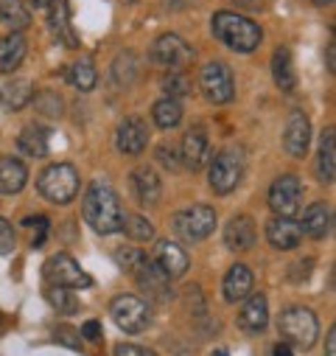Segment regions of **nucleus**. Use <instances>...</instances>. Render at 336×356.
<instances>
[{"label": "nucleus", "instance_id": "obj_1", "mask_svg": "<svg viewBox=\"0 0 336 356\" xmlns=\"http://www.w3.org/2000/svg\"><path fill=\"white\" fill-rule=\"evenodd\" d=\"M81 213H84V222H87L96 233H101V236H110V233H118L121 227H124V208H121V200H118V194L107 186V183H101V180H96L90 188H87V194H84V202H81Z\"/></svg>", "mask_w": 336, "mask_h": 356}, {"label": "nucleus", "instance_id": "obj_2", "mask_svg": "<svg viewBox=\"0 0 336 356\" xmlns=\"http://www.w3.org/2000/svg\"><path fill=\"white\" fill-rule=\"evenodd\" d=\"M210 29H213V37L219 42H224L227 48H233L238 54L255 51L264 40V31L255 23L235 15V12H216L210 20Z\"/></svg>", "mask_w": 336, "mask_h": 356}, {"label": "nucleus", "instance_id": "obj_3", "mask_svg": "<svg viewBox=\"0 0 336 356\" xmlns=\"http://www.w3.org/2000/svg\"><path fill=\"white\" fill-rule=\"evenodd\" d=\"M37 188L48 202L67 205L78 194V171L70 163H53L40 174Z\"/></svg>", "mask_w": 336, "mask_h": 356}, {"label": "nucleus", "instance_id": "obj_4", "mask_svg": "<svg viewBox=\"0 0 336 356\" xmlns=\"http://www.w3.org/2000/svg\"><path fill=\"white\" fill-rule=\"evenodd\" d=\"M278 328H280V337L286 342H292L294 348H303V350H308L317 342V334H319V323H317L314 312L305 309V306L286 309L278 320Z\"/></svg>", "mask_w": 336, "mask_h": 356}, {"label": "nucleus", "instance_id": "obj_5", "mask_svg": "<svg viewBox=\"0 0 336 356\" xmlns=\"http://www.w3.org/2000/svg\"><path fill=\"white\" fill-rule=\"evenodd\" d=\"M42 275L51 286H65V289H87L93 284V278L78 266V261L67 252H56L45 261Z\"/></svg>", "mask_w": 336, "mask_h": 356}, {"label": "nucleus", "instance_id": "obj_6", "mask_svg": "<svg viewBox=\"0 0 336 356\" xmlns=\"http://www.w3.org/2000/svg\"><path fill=\"white\" fill-rule=\"evenodd\" d=\"M151 62L168 67V73H183L194 62V48L177 34H162L151 45Z\"/></svg>", "mask_w": 336, "mask_h": 356}, {"label": "nucleus", "instance_id": "obj_7", "mask_svg": "<svg viewBox=\"0 0 336 356\" xmlns=\"http://www.w3.org/2000/svg\"><path fill=\"white\" fill-rule=\"evenodd\" d=\"M174 230L185 241H202L216 230V211L210 205H191L174 213Z\"/></svg>", "mask_w": 336, "mask_h": 356}, {"label": "nucleus", "instance_id": "obj_8", "mask_svg": "<svg viewBox=\"0 0 336 356\" xmlns=\"http://www.w3.org/2000/svg\"><path fill=\"white\" fill-rule=\"evenodd\" d=\"M241 177H244V160H241V154L233 152V149H224L210 163L208 183H210V188L216 194H230L241 183Z\"/></svg>", "mask_w": 336, "mask_h": 356}, {"label": "nucleus", "instance_id": "obj_9", "mask_svg": "<svg viewBox=\"0 0 336 356\" xmlns=\"http://www.w3.org/2000/svg\"><path fill=\"white\" fill-rule=\"evenodd\" d=\"M199 87H202L205 99L213 104H227L235 96V81L224 62H208L199 73Z\"/></svg>", "mask_w": 336, "mask_h": 356}, {"label": "nucleus", "instance_id": "obj_10", "mask_svg": "<svg viewBox=\"0 0 336 356\" xmlns=\"http://www.w3.org/2000/svg\"><path fill=\"white\" fill-rule=\"evenodd\" d=\"M110 314H112L115 325L126 334H140L151 320L146 300H140L137 295H118L110 303Z\"/></svg>", "mask_w": 336, "mask_h": 356}, {"label": "nucleus", "instance_id": "obj_11", "mask_svg": "<svg viewBox=\"0 0 336 356\" xmlns=\"http://www.w3.org/2000/svg\"><path fill=\"white\" fill-rule=\"evenodd\" d=\"M269 208L275 211V216H289V219L303 208V183L294 174H283L272 183Z\"/></svg>", "mask_w": 336, "mask_h": 356}, {"label": "nucleus", "instance_id": "obj_12", "mask_svg": "<svg viewBox=\"0 0 336 356\" xmlns=\"http://www.w3.org/2000/svg\"><path fill=\"white\" fill-rule=\"evenodd\" d=\"M115 146H118V152L126 154V157L143 154L146 146H149V127H146V121L137 118V115L124 118V121L118 124V132H115Z\"/></svg>", "mask_w": 336, "mask_h": 356}, {"label": "nucleus", "instance_id": "obj_13", "mask_svg": "<svg viewBox=\"0 0 336 356\" xmlns=\"http://www.w3.org/2000/svg\"><path fill=\"white\" fill-rule=\"evenodd\" d=\"M154 266L157 270L171 281V278H183L185 273H188V252L180 247V244H174V241H160L157 247H154Z\"/></svg>", "mask_w": 336, "mask_h": 356}, {"label": "nucleus", "instance_id": "obj_14", "mask_svg": "<svg viewBox=\"0 0 336 356\" xmlns=\"http://www.w3.org/2000/svg\"><path fill=\"white\" fill-rule=\"evenodd\" d=\"M311 143V121L303 110H292L289 121H286V135H283V146L292 157H303L308 152Z\"/></svg>", "mask_w": 336, "mask_h": 356}, {"label": "nucleus", "instance_id": "obj_15", "mask_svg": "<svg viewBox=\"0 0 336 356\" xmlns=\"http://www.w3.org/2000/svg\"><path fill=\"white\" fill-rule=\"evenodd\" d=\"M151 298H157V300H168V298H171V286H168V278L157 270V266H154V261L146 255L137 266H135V270L129 273Z\"/></svg>", "mask_w": 336, "mask_h": 356}, {"label": "nucleus", "instance_id": "obj_16", "mask_svg": "<svg viewBox=\"0 0 336 356\" xmlns=\"http://www.w3.org/2000/svg\"><path fill=\"white\" fill-rule=\"evenodd\" d=\"M267 238H269V244H272L275 250H294V247L303 241V230H300V225H297L294 219H289V216H275V219H269V225H267Z\"/></svg>", "mask_w": 336, "mask_h": 356}, {"label": "nucleus", "instance_id": "obj_17", "mask_svg": "<svg viewBox=\"0 0 336 356\" xmlns=\"http://www.w3.org/2000/svg\"><path fill=\"white\" fill-rule=\"evenodd\" d=\"M132 191L137 197L140 205L146 208H154L160 202V194H162V183H160V177L154 168H135L132 171Z\"/></svg>", "mask_w": 336, "mask_h": 356}, {"label": "nucleus", "instance_id": "obj_18", "mask_svg": "<svg viewBox=\"0 0 336 356\" xmlns=\"http://www.w3.org/2000/svg\"><path fill=\"white\" fill-rule=\"evenodd\" d=\"M252 286H255V278H252V273L246 270L244 264H233L230 270H227V275H224V284H221L224 300L227 303H238V300H244V298L252 295Z\"/></svg>", "mask_w": 336, "mask_h": 356}, {"label": "nucleus", "instance_id": "obj_19", "mask_svg": "<svg viewBox=\"0 0 336 356\" xmlns=\"http://www.w3.org/2000/svg\"><path fill=\"white\" fill-rule=\"evenodd\" d=\"M269 323V303L264 295H249V300L244 303L241 314H238V325L246 334H261Z\"/></svg>", "mask_w": 336, "mask_h": 356}, {"label": "nucleus", "instance_id": "obj_20", "mask_svg": "<svg viewBox=\"0 0 336 356\" xmlns=\"http://www.w3.org/2000/svg\"><path fill=\"white\" fill-rule=\"evenodd\" d=\"M210 157V140L202 129H191L185 138H183V165H188L191 171H199Z\"/></svg>", "mask_w": 336, "mask_h": 356}, {"label": "nucleus", "instance_id": "obj_21", "mask_svg": "<svg viewBox=\"0 0 336 356\" xmlns=\"http://www.w3.org/2000/svg\"><path fill=\"white\" fill-rule=\"evenodd\" d=\"M28 183V168L17 157H0V194H17Z\"/></svg>", "mask_w": 336, "mask_h": 356}, {"label": "nucleus", "instance_id": "obj_22", "mask_svg": "<svg viewBox=\"0 0 336 356\" xmlns=\"http://www.w3.org/2000/svg\"><path fill=\"white\" fill-rule=\"evenodd\" d=\"M224 244L230 250H249L255 244V225L249 216H233L224 227Z\"/></svg>", "mask_w": 336, "mask_h": 356}, {"label": "nucleus", "instance_id": "obj_23", "mask_svg": "<svg viewBox=\"0 0 336 356\" xmlns=\"http://www.w3.org/2000/svg\"><path fill=\"white\" fill-rule=\"evenodd\" d=\"M34 99V87L28 79H12L6 81L3 87H0V104H3L6 110H23L26 104H31Z\"/></svg>", "mask_w": 336, "mask_h": 356}, {"label": "nucleus", "instance_id": "obj_24", "mask_svg": "<svg viewBox=\"0 0 336 356\" xmlns=\"http://www.w3.org/2000/svg\"><path fill=\"white\" fill-rule=\"evenodd\" d=\"M48 26H51L53 37L59 42H65L67 48H76L78 45V37H76V31L70 26V15H67V3H65V0H53V3H51V20H48Z\"/></svg>", "mask_w": 336, "mask_h": 356}, {"label": "nucleus", "instance_id": "obj_25", "mask_svg": "<svg viewBox=\"0 0 336 356\" xmlns=\"http://www.w3.org/2000/svg\"><path fill=\"white\" fill-rule=\"evenodd\" d=\"M26 51H28V45H26L23 34L15 31V34L3 37V40H0V70H3V73L17 70L23 65V59H26Z\"/></svg>", "mask_w": 336, "mask_h": 356}, {"label": "nucleus", "instance_id": "obj_26", "mask_svg": "<svg viewBox=\"0 0 336 356\" xmlns=\"http://www.w3.org/2000/svg\"><path fill=\"white\" fill-rule=\"evenodd\" d=\"M303 233H308L311 238H325L330 233V208L322 205V202H311L303 213V225H300Z\"/></svg>", "mask_w": 336, "mask_h": 356}, {"label": "nucleus", "instance_id": "obj_27", "mask_svg": "<svg viewBox=\"0 0 336 356\" xmlns=\"http://www.w3.org/2000/svg\"><path fill=\"white\" fill-rule=\"evenodd\" d=\"M317 171H319L322 183H333V174H336V135H333V127H328L322 132V138H319Z\"/></svg>", "mask_w": 336, "mask_h": 356}, {"label": "nucleus", "instance_id": "obj_28", "mask_svg": "<svg viewBox=\"0 0 336 356\" xmlns=\"http://www.w3.org/2000/svg\"><path fill=\"white\" fill-rule=\"evenodd\" d=\"M272 79L283 93H292L297 87V76H294V65H292V54L289 48H278L272 54Z\"/></svg>", "mask_w": 336, "mask_h": 356}, {"label": "nucleus", "instance_id": "obj_29", "mask_svg": "<svg viewBox=\"0 0 336 356\" xmlns=\"http://www.w3.org/2000/svg\"><path fill=\"white\" fill-rule=\"evenodd\" d=\"M65 76H67V81L76 87L78 93H90L93 87H96V79H99V73H96V67H93L90 59H76V62H70Z\"/></svg>", "mask_w": 336, "mask_h": 356}, {"label": "nucleus", "instance_id": "obj_30", "mask_svg": "<svg viewBox=\"0 0 336 356\" xmlns=\"http://www.w3.org/2000/svg\"><path fill=\"white\" fill-rule=\"evenodd\" d=\"M17 149H20V154H28V157H45L48 154V132L42 127H26L17 138Z\"/></svg>", "mask_w": 336, "mask_h": 356}, {"label": "nucleus", "instance_id": "obj_31", "mask_svg": "<svg viewBox=\"0 0 336 356\" xmlns=\"http://www.w3.org/2000/svg\"><path fill=\"white\" fill-rule=\"evenodd\" d=\"M0 23L9 26L12 31H23L31 23V15L23 0H0Z\"/></svg>", "mask_w": 336, "mask_h": 356}, {"label": "nucleus", "instance_id": "obj_32", "mask_svg": "<svg viewBox=\"0 0 336 356\" xmlns=\"http://www.w3.org/2000/svg\"><path fill=\"white\" fill-rule=\"evenodd\" d=\"M151 118H154V124L160 129H174L183 121V104L174 102V99H160L151 107Z\"/></svg>", "mask_w": 336, "mask_h": 356}, {"label": "nucleus", "instance_id": "obj_33", "mask_svg": "<svg viewBox=\"0 0 336 356\" xmlns=\"http://www.w3.org/2000/svg\"><path fill=\"white\" fill-rule=\"evenodd\" d=\"M137 70H140V65H137V56H135L132 51L118 54L115 62H112V79H115L121 87H129V84L137 79Z\"/></svg>", "mask_w": 336, "mask_h": 356}, {"label": "nucleus", "instance_id": "obj_34", "mask_svg": "<svg viewBox=\"0 0 336 356\" xmlns=\"http://www.w3.org/2000/svg\"><path fill=\"white\" fill-rule=\"evenodd\" d=\"M45 298H48V303H51L56 312H62V314H76V312H78V300L73 298V289L51 286V289L45 292Z\"/></svg>", "mask_w": 336, "mask_h": 356}, {"label": "nucleus", "instance_id": "obj_35", "mask_svg": "<svg viewBox=\"0 0 336 356\" xmlns=\"http://www.w3.org/2000/svg\"><path fill=\"white\" fill-rule=\"evenodd\" d=\"M121 230H126V236L132 238V241H149L151 236H154V227H151V222L149 219H143V216H124V227Z\"/></svg>", "mask_w": 336, "mask_h": 356}, {"label": "nucleus", "instance_id": "obj_36", "mask_svg": "<svg viewBox=\"0 0 336 356\" xmlns=\"http://www.w3.org/2000/svg\"><path fill=\"white\" fill-rule=\"evenodd\" d=\"M162 90H165V99H180V96H188L191 93V81L185 73H168L162 79Z\"/></svg>", "mask_w": 336, "mask_h": 356}, {"label": "nucleus", "instance_id": "obj_37", "mask_svg": "<svg viewBox=\"0 0 336 356\" xmlns=\"http://www.w3.org/2000/svg\"><path fill=\"white\" fill-rule=\"evenodd\" d=\"M31 102H34V104H37V110H40L42 115H48V118H59V115H62V99H59L56 93H51V90H45V93L34 96Z\"/></svg>", "mask_w": 336, "mask_h": 356}, {"label": "nucleus", "instance_id": "obj_38", "mask_svg": "<svg viewBox=\"0 0 336 356\" xmlns=\"http://www.w3.org/2000/svg\"><path fill=\"white\" fill-rule=\"evenodd\" d=\"M143 258H146V252L137 250V247H126V250H118V252H115V261H118V266H121L124 273H132Z\"/></svg>", "mask_w": 336, "mask_h": 356}, {"label": "nucleus", "instance_id": "obj_39", "mask_svg": "<svg viewBox=\"0 0 336 356\" xmlns=\"http://www.w3.org/2000/svg\"><path fill=\"white\" fill-rule=\"evenodd\" d=\"M157 160H160L165 168H171V171H177V168L183 165V160L177 157V152H174L171 143H160V146H157Z\"/></svg>", "mask_w": 336, "mask_h": 356}, {"label": "nucleus", "instance_id": "obj_40", "mask_svg": "<svg viewBox=\"0 0 336 356\" xmlns=\"http://www.w3.org/2000/svg\"><path fill=\"white\" fill-rule=\"evenodd\" d=\"M23 225H28V227H37V236H34L31 247H34V250H40V247L45 244V236H48V219H45V216H28Z\"/></svg>", "mask_w": 336, "mask_h": 356}, {"label": "nucleus", "instance_id": "obj_41", "mask_svg": "<svg viewBox=\"0 0 336 356\" xmlns=\"http://www.w3.org/2000/svg\"><path fill=\"white\" fill-rule=\"evenodd\" d=\"M53 339H56L59 345H67V348H73V350H81V337H78V331H73V328H67V325L56 328V331H53Z\"/></svg>", "mask_w": 336, "mask_h": 356}, {"label": "nucleus", "instance_id": "obj_42", "mask_svg": "<svg viewBox=\"0 0 336 356\" xmlns=\"http://www.w3.org/2000/svg\"><path fill=\"white\" fill-rule=\"evenodd\" d=\"M15 250V230L6 219H0V255H9Z\"/></svg>", "mask_w": 336, "mask_h": 356}, {"label": "nucleus", "instance_id": "obj_43", "mask_svg": "<svg viewBox=\"0 0 336 356\" xmlns=\"http://www.w3.org/2000/svg\"><path fill=\"white\" fill-rule=\"evenodd\" d=\"M115 356H154V350L132 345V342H121V345H115Z\"/></svg>", "mask_w": 336, "mask_h": 356}, {"label": "nucleus", "instance_id": "obj_44", "mask_svg": "<svg viewBox=\"0 0 336 356\" xmlns=\"http://www.w3.org/2000/svg\"><path fill=\"white\" fill-rule=\"evenodd\" d=\"M78 337H81V339H90V342L101 339V323H99V320H87V323H84V325H81Z\"/></svg>", "mask_w": 336, "mask_h": 356}, {"label": "nucleus", "instance_id": "obj_45", "mask_svg": "<svg viewBox=\"0 0 336 356\" xmlns=\"http://www.w3.org/2000/svg\"><path fill=\"white\" fill-rule=\"evenodd\" d=\"M297 270L292 273V281H305L308 275H311V266H314V261L311 258H305V261H300V264H294Z\"/></svg>", "mask_w": 336, "mask_h": 356}, {"label": "nucleus", "instance_id": "obj_46", "mask_svg": "<svg viewBox=\"0 0 336 356\" xmlns=\"http://www.w3.org/2000/svg\"><path fill=\"white\" fill-rule=\"evenodd\" d=\"M325 356H336V328L328 331V339H325Z\"/></svg>", "mask_w": 336, "mask_h": 356}, {"label": "nucleus", "instance_id": "obj_47", "mask_svg": "<svg viewBox=\"0 0 336 356\" xmlns=\"http://www.w3.org/2000/svg\"><path fill=\"white\" fill-rule=\"evenodd\" d=\"M272 356H294V350H292L286 342H278V345L272 348Z\"/></svg>", "mask_w": 336, "mask_h": 356}, {"label": "nucleus", "instance_id": "obj_48", "mask_svg": "<svg viewBox=\"0 0 336 356\" xmlns=\"http://www.w3.org/2000/svg\"><path fill=\"white\" fill-rule=\"evenodd\" d=\"M51 3H53V0H31V6H34V9H48Z\"/></svg>", "mask_w": 336, "mask_h": 356}, {"label": "nucleus", "instance_id": "obj_49", "mask_svg": "<svg viewBox=\"0 0 336 356\" xmlns=\"http://www.w3.org/2000/svg\"><path fill=\"white\" fill-rule=\"evenodd\" d=\"M333 62H336V56H333V45H328V70H333V67H336Z\"/></svg>", "mask_w": 336, "mask_h": 356}, {"label": "nucleus", "instance_id": "obj_50", "mask_svg": "<svg viewBox=\"0 0 336 356\" xmlns=\"http://www.w3.org/2000/svg\"><path fill=\"white\" fill-rule=\"evenodd\" d=\"M311 3H317V6H330L333 0H311Z\"/></svg>", "mask_w": 336, "mask_h": 356}, {"label": "nucleus", "instance_id": "obj_51", "mask_svg": "<svg viewBox=\"0 0 336 356\" xmlns=\"http://www.w3.org/2000/svg\"><path fill=\"white\" fill-rule=\"evenodd\" d=\"M213 356H227V350H216V353H213Z\"/></svg>", "mask_w": 336, "mask_h": 356}]
</instances>
